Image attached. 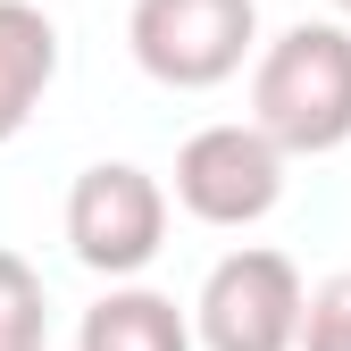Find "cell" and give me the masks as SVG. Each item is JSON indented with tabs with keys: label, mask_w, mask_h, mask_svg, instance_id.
Listing matches in <instances>:
<instances>
[{
	"label": "cell",
	"mask_w": 351,
	"mask_h": 351,
	"mask_svg": "<svg viewBox=\"0 0 351 351\" xmlns=\"http://www.w3.org/2000/svg\"><path fill=\"white\" fill-rule=\"evenodd\" d=\"M159 234H167V193L151 184L143 167L101 159V167L75 176V193H67V243H75L84 268L134 276L143 259L159 251Z\"/></svg>",
	"instance_id": "5"
},
{
	"label": "cell",
	"mask_w": 351,
	"mask_h": 351,
	"mask_svg": "<svg viewBox=\"0 0 351 351\" xmlns=\"http://www.w3.org/2000/svg\"><path fill=\"white\" fill-rule=\"evenodd\" d=\"M293 343H310V351H351V268L326 276L318 293H301V335Z\"/></svg>",
	"instance_id": "9"
},
{
	"label": "cell",
	"mask_w": 351,
	"mask_h": 351,
	"mask_svg": "<svg viewBox=\"0 0 351 351\" xmlns=\"http://www.w3.org/2000/svg\"><path fill=\"white\" fill-rule=\"evenodd\" d=\"M84 351H193V335H184V310L167 293L125 285V293L84 310Z\"/></svg>",
	"instance_id": "7"
},
{
	"label": "cell",
	"mask_w": 351,
	"mask_h": 351,
	"mask_svg": "<svg viewBox=\"0 0 351 351\" xmlns=\"http://www.w3.org/2000/svg\"><path fill=\"white\" fill-rule=\"evenodd\" d=\"M259 9L251 0H134V59L176 84V93H201V84H226L251 51Z\"/></svg>",
	"instance_id": "2"
},
{
	"label": "cell",
	"mask_w": 351,
	"mask_h": 351,
	"mask_svg": "<svg viewBox=\"0 0 351 351\" xmlns=\"http://www.w3.org/2000/svg\"><path fill=\"white\" fill-rule=\"evenodd\" d=\"M25 343H42V276L17 251H0V351H25Z\"/></svg>",
	"instance_id": "8"
},
{
	"label": "cell",
	"mask_w": 351,
	"mask_h": 351,
	"mask_svg": "<svg viewBox=\"0 0 351 351\" xmlns=\"http://www.w3.org/2000/svg\"><path fill=\"white\" fill-rule=\"evenodd\" d=\"M276 193H285V151L259 125H201L176 151V201L201 226H251L276 209Z\"/></svg>",
	"instance_id": "4"
},
{
	"label": "cell",
	"mask_w": 351,
	"mask_h": 351,
	"mask_svg": "<svg viewBox=\"0 0 351 351\" xmlns=\"http://www.w3.org/2000/svg\"><path fill=\"white\" fill-rule=\"evenodd\" d=\"M51 75H59V25L34 0H0V143L34 117Z\"/></svg>",
	"instance_id": "6"
},
{
	"label": "cell",
	"mask_w": 351,
	"mask_h": 351,
	"mask_svg": "<svg viewBox=\"0 0 351 351\" xmlns=\"http://www.w3.org/2000/svg\"><path fill=\"white\" fill-rule=\"evenodd\" d=\"M335 9H343V17H351V0H335Z\"/></svg>",
	"instance_id": "10"
},
{
	"label": "cell",
	"mask_w": 351,
	"mask_h": 351,
	"mask_svg": "<svg viewBox=\"0 0 351 351\" xmlns=\"http://www.w3.org/2000/svg\"><path fill=\"white\" fill-rule=\"evenodd\" d=\"M251 125L276 151H335L351 134V34L293 25L251 75Z\"/></svg>",
	"instance_id": "1"
},
{
	"label": "cell",
	"mask_w": 351,
	"mask_h": 351,
	"mask_svg": "<svg viewBox=\"0 0 351 351\" xmlns=\"http://www.w3.org/2000/svg\"><path fill=\"white\" fill-rule=\"evenodd\" d=\"M301 335V268L285 251H226L201 285L209 351H293Z\"/></svg>",
	"instance_id": "3"
},
{
	"label": "cell",
	"mask_w": 351,
	"mask_h": 351,
	"mask_svg": "<svg viewBox=\"0 0 351 351\" xmlns=\"http://www.w3.org/2000/svg\"><path fill=\"white\" fill-rule=\"evenodd\" d=\"M25 351H42V343H25Z\"/></svg>",
	"instance_id": "11"
}]
</instances>
